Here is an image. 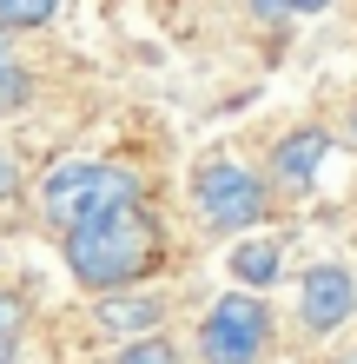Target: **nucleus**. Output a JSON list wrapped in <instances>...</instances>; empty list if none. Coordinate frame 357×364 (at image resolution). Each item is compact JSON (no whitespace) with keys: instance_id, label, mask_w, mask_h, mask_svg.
Masks as SVG:
<instances>
[{"instance_id":"f257e3e1","label":"nucleus","mask_w":357,"mask_h":364,"mask_svg":"<svg viewBox=\"0 0 357 364\" xmlns=\"http://www.w3.org/2000/svg\"><path fill=\"white\" fill-rule=\"evenodd\" d=\"M67 239V272L79 291H133L165 265V225L145 212V199H126L113 212H93L60 232Z\"/></svg>"},{"instance_id":"f03ea898","label":"nucleus","mask_w":357,"mask_h":364,"mask_svg":"<svg viewBox=\"0 0 357 364\" xmlns=\"http://www.w3.org/2000/svg\"><path fill=\"white\" fill-rule=\"evenodd\" d=\"M126 199H139V179L126 166H106V159H60L40 173V219L53 232L93 219V212H113Z\"/></svg>"},{"instance_id":"7ed1b4c3","label":"nucleus","mask_w":357,"mask_h":364,"mask_svg":"<svg viewBox=\"0 0 357 364\" xmlns=\"http://www.w3.org/2000/svg\"><path fill=\"white\" fill-rule=\"evenodd\" d=\"M199 358L205 364H258L271 345V305L258 291H225L212 311L199 318Z\"/></svg>"},{"instance_id":"20e7f679","label":"nucleus","mask_w":357,"mask_h":364,"mask_svg":"<svg viewBox=\"0 0 357 364\" xmlns=\"http://www.w3.org/2000/svg\"><path fill=\"white\" fill-rule=\"evenodd\" d=\"M192 199H199V212H205V225H212V232H245V225L265 219L271 186L258 173H245L238 159H212V166H199V173H192Z\"/></svg>"},{"instance_id":"39448f33","label":"nucleus","mask_w":357,"mask_h":364,"mask_svg":"<svg viewBox=\"0 0 357 364\" xmlns=\"http://www.w3.org/2000/svg\"><path fill=\"white\" fill-rule=\"evenodd\" d=\"M351 311H357V278H351V265H311L298 278V325L311 338H331L338 325H351Z\"/></svg>"},{"instance_id":"423d86ee","label":"nucleus","mask_w":357,"mask_h":364,"mask_svg":"<svg viewBox=\"0 0 357 364\" xmlns=\"http://www.w3.org/2000/svg\"><path fill=\"white\" fill-rule=\"evenodd\" d=\"M331 146H338V133L331 126H298V133H285L278 146H271V166H265V186L278 192H311L331 159Z\"/></svg>"},{"instance_id":"0eeeda50","label":"nucleus","mask_w":357,"mask_h":364,"mask_svg":"<svg viewBox=\"0 0 357 364\" xmlns=\"http://www.w3.org/2000/svg\"><path fill=\"white\" fill-rule=\"evenodd\" d=\"M93 325L113 338V345H126V338H145V331H165V298L153 291H99V305H93Z\"/></svg>"},{"instance_id":"6e6552de","label":"nucleus","mask_w":357,"mask_h":364,"mask_svg":"<svg viewBox=\"0 0 357 364\" xmlns=\"http://www.w3.org/2000/svg\"><path fill=\"white\" fill-rule=\"evenodd\" d=\"M278 265H285L278 239H238V245H232V265H225V272H232L245 291H265L271 278H278Z\"/></svg>"},{"instance_id":"1a4fd4ad","label":"nucleus","mask_w":357,"mask_h":364,"mask_svg":"<svg viewBox=\"0 0 357 364\" xmlns=\"http://www.w3.org/2000/svg\"><path fill=\"white\" fill-rule=\"evenodd\" d=\"M27 100H33V80H27V67H20V53H13V33H0V119L20 113Z\"/></svg>"},{"instance_id":"9d476101","label":"nucleus","mask_w":357,"mask_h":364,"mask_svg":"<svg viewBox=\"0 0 357 364\" xmlns=\"http://www.w3.org/2000/svg\"><path fill=\"white\" fill-rule=\"evenodd\" d=\"M60 0H0V33H33V27H53Z\"/></svg>"},{"instance_id":"9b49d317","label":"nucleus","mask_w":357,"mask_h":364,"mask_svg":"<svg viewBox=\"0 0 357 364\" xmlns=\"http://www.w3.org/2000/svg\"><path fill=\"white\" fill-rule=\"evenodd\" d=\"M113 364H179V345L165 331H145V338H126Z\"/></svg>"},{"instance_id":"f8f14e48","label":"nucleus","mask_w":357,"mask_h":364,"mask_svg":"<svg viewBox=\"0 0 357 364\" xmlns=\"http://www.w3.org/2000/svg\"><path fill=\"white\" fill-rule=\"evenodd\" d=\"M20 331H27V298L0 285V345H20Z\"/></svg>"},{"instance_id":"ddd939ff","label":"nucleus","mask_w":357,"mask_h":364,"mask_svg":"<svg viewBox=\"0 0 357 364\" xmlns=\"http://www.w3.org/2000/svg\"><path fill=\"white\" fill-rule=\"evenodd\" d=\"M13 192H20V159L0 146V199H13Z\"/></svg>"},{"instance_id":"4468645a","label":"nucleus","mask_w":357,"mask_h":364,"mask_svg":"<svg viewBox=\"0 0 357 364\" xmlns=\"http://www.w3.org/2000/svg\"><path fill=\"white\" fill-rule=\"evenodd\" d=\"M324 7H331V0H291L285 14H324Z\"/></svg>"},{"instance_id":"2eb2a0df","label":"nucleus","mask_w":357,"mask_h":364,"mask_svg":"<svg viewBox=\"0 0 357 364\" xmlns=\"http://www.w3.org/2000/svg\"><path fill=\"white\" fill-rule=\"evenodd\" d=\"M285 7H291V0H251V14H265V20H271V14H285Z\"/></svg>"},{"instance_id":"dca6fc26","label":"nucleus","mask_w":357,"mask_h":364,"mask_svg":"<svg viewBox=\"0 0 357 364\" xmlns=\"http://www.w3.org/2000/svg\"><path fill=\"white\" fill-rule=\"evenodd\" d=\"M344 139L357 146V106H351V113H344Z\"/></svg>"},{"instance_id":"f3484780","label":"nucleus","mask_w":357,"mask_h":364,"mask_svg":"<svg viewBox=\"0 0 357 364\" xmlns=\"http://www.w3.org/2000/svg\"><path fill=\"white\" fill-rule=\"evenodd\" d=\"M13 351H20V345H0V364H13Z\"/></svg>"}]
</instances>
